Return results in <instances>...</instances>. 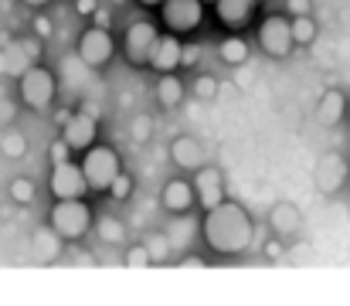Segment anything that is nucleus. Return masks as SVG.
<instances>
[{
  "label": "nucleus",
  "instance_id": "9b49d317",
  "mask_svg": "<svg viewBox=\"0 0 350 306\" xmlns=\"http://www.w3.org/2000/svg\"><path fill=\"white\" fill-rule=\"evenodd\" d=\"M347 177H350V164L340 153H323V157L317 160L313 181H317V191H320V194H337Z\"/></svg>",
  "mask_w": 350,
  "mask_h": 306
},
{
  "label": "nucleus",
  "instance_id": "37998d69",
  "mask_svg": "<svg viewBox=\"0 0 350 306\" xmlns=\"http://www.w3.org/2000/svg\"><path fill=\"white\" fill-rule=\"evenodd\" d=\"M116 3H119V0H116Z\"/></svg>",
  "mask_w": 350,
  "mask_h": 306
},
{
  "label": "nucleus",
  "instance_id": "393cba45",
  "mask_svg": "<svg viewBox=\"0 0 350 306\" xmlns=\"http://www.w3.org/2000/svg\"><path fill=\"white\" fill-rule=\"evenodd\" d=\"M10 201H17V204L34 201V181H31V177H17V181H10Z\"/></svg>",
  "mask_w": 350,
  "mask_h": 306
},
{
  "label": "nucleus",
  "instance_id": "7c9ffc66",
  "mask_svg": "<svg viewBox=\"0 0 350 306\" xmlns=\"http://www.w3.org/2000/svg\"><path fill=\"white\" fill-rule=\"evenodd\" d=\"M194 96H198V99H215V96H218V79H211V75L198 79V82H194Z\"/></svg>",
  "mask_w": 350,
  "mask_h": 306
},
{
  "label": "nucleus",
  "instance_id": "bb28decb",
  "mask_svg": "<svg viewBox=\"0 0 350 306\" xmlns=\"http://www.w3.org/2000/svg\"><path fill=\"white\" fill-rule=\"evenodd\" d=\"M129 136H133V143H146V140L153 136V119H150V116H136Z\"/></svg>",
  "mask_w": 350,
  "mask_h": 306
},
{
  "label": "nucleus",
  "instance_id": "ddd939ff",
  "mask_svg": "<svg viewBox=\"0 0 350 306\" xmlns=\"http://www.w3.org/2000/svg\"><path fill=\"white\" fill-rule=\"evenodd\" d=\"M194 191H198V204L208 211L215 204L225 201V184H221V170L218 167H198L194 170Z\"/></svg>",
  "mask_w": 350,
  "mask_h": 306
},
{
  "label": "nucleus",
  "instance_id": "cd10ccee",
  "mask_svg": "<svg viewBox=\"0 0 350 306\" xmlns=\"http://www.w3.org/2000/svg\"><path fill=\"white\" fill-rule=\"evenodd\" d=\"M0 146H3V153L7 157H24V136L21 133H3V140H0Z\"/></svg>",
  "mask_w": 350,
  "mask_h": 306
},
{
  "label": "nucleus",
  "instance_id": "f3484780",
  "mask_svg": "<svg viewBox=\"0 0 350 306\" xmlns=\"http://www.w3.org/2000/svg\"><path fill=\"white\" fill-rule=\"evenodd\" d=\"M317 119H320V126H337L340 119H347V96L340 89H327L317 105Z\"/></svg>",
  "mask_w": 350,
  "mask_h": 306
},
{
  "label": "nucleus",
  "instance_id": "0eeeda50",
  "mask_svg": "<svg viewBox=\"0 0 350 306\" xmlns=\"http://www.w3.org/2000/svg\"><path fill=\"white\" fill-rule=\"evenodd\" d=\"M116 51V41L109 34V27H85L79 38V62L85 68H103Z\"/></svg>",
  "mask_w": 350,
  "mask_h": 306
},
{
  "label": "nucleus",
  "instance_id": "412c9836",
  "mask_svg": "<svg viewBox=\"0 0 350 306\" xmlns=\"http://www.w3.org/2000/svg\"><path fill=\"white\" fill-rule=\"evenodd\" d=\"M157 99H160V105H167V109L180 105V99H184V82L174 72H163L160 82H157Z\"/></svg>",
  "mask_w": 350,
  "mask_h": 306
},
{
  "label": "nucleus",
  "instance_id": "79ce46f5",
  "mask_svg": "<svg viewBox=\"0 0 350 306\" xmlns=\"http://www.w3.org/2000/svg\"><path fill=\"white\" fill-rule=\"evenodd\" d=\"M347 123H350V99H347Z\"/></svg>",
  "mask_w": 350,
  "mask_h": 306
},
{
  "label": "nucleus",
  "instance_id": "72a5a7b5",
  "mask_svg": "<svg viewBox=\"0 0 350 306\" xmlns=\"http://www.w3.org/2000/svg\"><path fill=\"white\" fill-rule=\"evenodd\" d=\"M201 62V48L198 44H184V55H180V65H187V68H194Z\"/></svg>",
  "mask_w": 350,
  "mask_h": 306
},
{
  "label": "nucleus",
  "instance_id": "f03ea898",
  "mask_svg": "<svg viewBox=\"0 0 350 306\" xmlns=\"http://www.w3.org/2000/svg\"><path fill=\"white\" fill-rule=\"evenodd\" d=\"M48 225L58 231L62 242H79L92 228V207L82 198H55V207L48 214Z\"/></svg>",
  "mask_w": 350,
  "mask_h": 306
},
{
  "label": "nucleus",
  "instance_id": "c9c22d12",
  "mask_svg": "<svg viewBox=\"0 0 350 306\" xmlns=\"http://www.w3.org/2000/svg\"><path fill=\"white\" fill-rule=\"evenodd\" d=\"M265 255H269V259H282V245H279V238H272V242L265 245Z\"/></svg>",
  "mask_w": 350,
  "mask_h": 306
},
{
  "label": "nucleus",
  "instance_id": "f8f14e48",
  "mask_svg": "<svg viewBox=\"0 0 350 306\" xmlns=\"http://www.w3.org/2000/svg\"><path fill=\"white\" fill-rule=\"evenodd\" d=\"M96 133H99V126H96V116L92 112H75V116H68V123H65V143L75 150V153H85L92 143H96Z\"/></svg>",
  "mask_w": 350,
  "mask_h": 306
},
{
  "label": "nucleus",
  "instance_id": "58836bf2",
  "mask_svg": "<svg viewBox=\"0 0 350 306\" xmlns=\"http://www.w3.org/2000/svg\"><path fill=\"white\" fill-rule=\"evenodd\" d=\"M34 27H38V34H51V24H48V21H44V17H41V21H38V24H34Z\"/></svg>",
  "mask_w": 350,
  "mask_h": 306
},
{
  "label": "nucleus",
  "instance_id": "9d476101",
  "mask_svg": "<svg viewBox=\"0 0 350 306\" xmlns=\"http://www.w3.org/2000/svg\"><path fill=\"white\" fill-rule=\"evenodd\" d=\"M51 194L55 198H82L89 191V181L82 174V164L75 160H62V164H51V181H48Z\"/></svg>",
  "mask_w": 350,
  "mask_h": 306
},
{
  "label": "nucleus",
  "instance_id": "473e14b6",
  "mask_svg": "<svg viewBox=\"0 0 350 306\" xmlns=\"http://www.w3.org/2000/svg\"><path fill=\"white\" fill-rule=\"evenodd\" d=\"M286 10H289V17H306V14H313V0H286Z\"/></svg>",
  "mask_w": 350,
  "mask_h": 306
},
{
  "label": "nucleus",
  "instance_id": "4c0bfd02",
  "mask_svg": "<svg viewBox=\"0 0 350 306\" xmlns=\"http://www.w3.org/2000/svg\"><path fill=\"white\" fill-rule=\"evenodd\" d=\"M3 119H7V123L14 119V109H10L7 102H0V123H3Z\"/></svg>",
  "mask_w": 350,
  "mask_h": 306
},
{
  "label": "nucleus",
  "instance_id": "ea45409f",
  "mask_svg": "<svg viewBox=\"0 0 350 306\" xmlns=\"http://www.w3.org/2000/svg\"><path fill=\"white\" fill-rule=\"evenodd\" d=\"M21 3H27V7H48L51 0H21Z\"/></svg>",
  "mask_w": 350,
  "mask_h": 306
},
{
  "label": "nucleus",
  "instance_id": "f704fd0d",
  "mask_svg": "<svg viewBox=\"0 0 350 306\" xmlns=\"http://www.w3.org/2000/svg\"><path fill=\"white\" fill-rule=\"evenodd\" d=\"M96 7H99L96 0H75V10H79L82 17H92V14H96Z\"/></svg>",
  "mask_w": 350,
  "mask_h": 306
},
{
  "label": "nucleus",
  "instance_id": "b1692460",
  "mask_svg": "<svg viewBox=\"0 0 350 306\" xmlns=\"http://www.w3.org/2000/svg\"><path fill=\"white\" fill-rule=\"evenodd\" d=\"M96 231H99V238H103V242H109V245H119V242L126 238V228H122V221H119V218H99Z\"/></svg>",
  "mask_w": 350,
  "mask_h": 306
},
{
  "label": "nucleus",
  "instance_id": "2f4dec72",
  "mask_svg": "<svg viewBox=\"0 0 350 306\" xmlns=\"http://www.w3.org/2000/svg\"><path fill=\"white\" fill-rule=\"evenodd\" d=\"M48 153H51V164H62V160H72L75 150H72V146L65 143V136H62V140H55V143L48 146Z\"/></svg>",
  "mask_w": 350,
  "mask_h": 306
},
{
  "label": "nucleus",
  "instance_id": "c756f323",
  "mask_svg": "<svg viewBox=\"0 0 350 306\" xmlns=\"http://www.w3.org/2000/svg\"><path fill=\"white\" fill-rule=\"evenodd\" d=\"M109 191H113V198H116V201H126V198L133 194V177H129L126 170H119V177L113 181V188H109Z\"/></svg>",
  "mask_w": 350,
  "mask_h": 306
},
{
  "label": "nucleus",
  "instance_id": "5701e85b",
  "mask_svg": "<svg viewBox=\"0 0 350 306\" xmlns=\"http://www.w3.org/2000/svg\"><path fill=\"white\" fill-rule=\"evenodd\" d=\"M293 41L296 44H313L317 41V21L306 14V17H293Z\"/></svg>",
  "mask_w": 350,
  "mask_h": 306
},
{
  "label": "nucleus",
  "instance_id": "4468645a",
  "mask_svg": "<svg viewBox=\"0 0 350 306\" xmlns=\"http://www.w3.org/2000/svg\"><path fill=\"white\" fill-rule=\"evenodd\" d=\"M180 55H184V44L177 41V34H160L157 44H153V55H150V65L163 75V72H177L180 68Z\"/></svg>",
  "mask_w": 350,
  "mask_h": 306
},
{
  "label": "nucleus",
  "instance_id": "a878e982",
  "mask_svg": "<svg viewBox=\"0 0 350 306\" xmlns=\"http://www.w3.org/2000/svg\"><path fill=\"white\" fill-rule=\"evenodd\" d=\"M150 262H153L150 245H133V248L126 252V266H133V269H146Z\"/></svg>",
  "mask_w": 350,
  "mask_h": 306
},
{
  "label": "nucleus",
  "instance_id": "a211bd4d",
  "mask_svg": "<svg viewBox=\"0 0 350 306\" xmlns=\"http://www.w3.org/2000/svg\"><path fill=\"white\" fill-rule=\"evenodd\" d=\"M170 153H174V164H177V167H184V170H198V167H204V150H201V143H198V140H191V136L174 140Z\"/></svg>",
  "mask_w": 350,
  "mask_h": 306
},
{
  "label": "nucleus",
  "instance_id": "aec40b11",
  "mask_svg": "<svg viewBox=\"0 0 350 306\" xmlns=\"http://www.w3.org/2000/svg\"><path fill=\"white\" fill-rule=\"evenodd\" d=\"M31 252H34V259H38V262H51V259H58V252H62V238H58V231H55L51 225H48V228H41V231L34 235Z\"/></svg>",
  "mask_w": 350,
  "mask_h": 306
},
{
  "label": "nucleus",
  "instance_id": "39448f33",
  "mask_svg": "<svg viewBox=\"0 0 350 306\" xmlns=\"http://www.w3.org/2000/svg\"><path fill=\"white\" fill-rule=\"evenodd\" d=\"M258 44H262V51L269 58H286L296 48V41H293V17H275V14L265 17L258 24Z\"/></svg>",
  "mask_w": 350,
  "mask_h": 306
},
{
  "label": "nucleus",
  "instance_id": "c85d7f7f",
  "mask_svg": "<svg viewBox=\"0 0 350 306\" xmlns=\"http://www.w3.org/2000/svg\"><path fill=\"white\" fill-rule=\"evenodd\" d=\"M187 231H194V225H191V221H187V218H184V221H177V225H174V228H167V235H170V238H167V242H170V245H177V248H180V245H187V238H191V235H187Z\"/></svg>",
  "mask_w": 350,
  "mask_h": 306
},
{
  "label": "nucleus",
  "instance_id": "2eb2a0df",
  "mask_svg": "<svg viewBox=\"0 0 350 306\" xmlns=\"http://www.w3.org/2000/svg\"><path fill=\"white\" fill-rule=\"evenodd\" d=\"M255 7H258V0H215V14H218V21L225 24V27H245L252 17H255Z\"/></svg>",
  "mask_w": 350,
  "mask_h": 306
},
{
  "label": "nucleus",
  "instance_id": "a19ab883",
  "mask_svg": "<svg viewBox=\"0 0 350 306\" xmlns=\"http://www.w3.org/2000/svg\"><path fill=\"white\" fill-rule=\"evenodd\" d=\"M139 3H143V7H160L163 0H139Z\"/></svg>",
  "mask_w": 350,
  "mask_h": 306
},
{
  "label": "nucleus",
  "instance_id": "1a4fd4ad",
  "mask_svg": "<svg viewBox=\"0 0 350 306\" xmlns=\"http://www.w3.org/2000/svg\"><path fill=\"white\" fill-rule=\"evenodd\" d=\"M157 38H160L157 24H150V21L129 24V31H126V38H122V55H126V62H129V65H150V55H153Z\"/></svg>",
  "mask_w": 350,
  "mask_h": 306
},
{
  "label": "nucleus",
  "instance_id": "7ed1b4c3",
  "mask_svg": "<svg viewBox=\"0 0 350 306\" xmlns=\"http://www.w3.org/2000/svg\"><path fill=\"white\" fill-rule=\"evenodd\" d=\"M122 164H119V153L113 146H89L85 157H82V174L89 181V191H109L113 181L119 177Z\"/></svg>",
  "mask_w": 350,
  "mask_h": 306
},
{
  "label": "nucleus",
  "instance_id": "6e6552de",
  "mask_svg": "<svg viewBox=\"0 0 350 306\" xmlns=\"http://www.w3.org/2000/svg\"><path fill=\"white\" fill-rule=\"evenodd\" d=\"M41 58V41L38 38H17L10 44H3L0 51V75H24L31 65H38Z\"/></svg>",
  "mask_w": 350,
  "mask_h": 306
},
{
  "label": "nucleus",
  "instance_id": "4be33fe9",
  "mask_svg": "<svg viewBox=\"0 0 350 306\" xmlns=\"http://www.w3.org/2000/svg\"><path fill=\"white\" fill-rule=\"evenodd\" d=\"M218 55H221L225 65H245V62H248V41L232 34V38H225V41L218 44Z\"/></svg>",
  "mask_w": 350,
  "mask_h": 306
},
{
  "label": "nucleus",
  "instance_id": "e433bc0d",
  "mask_svg": "<svg viewBox=\"0 0 350 306\" xmlns=\"http://www.w3.org/2000/svg\"><path fill=\"white\" fill-rule=\"evenodd\" d=\"M92 17H96V27H109V14H106L103 7H96V14H92Z\"/></svg>",
  "mask_w": 350,
  "mask_h": 306
},
{
  "label": "nucleus",
  "instance_id": "423d86ee",
  "mask_svg": "<svg viewBox=\"0 0 350 306\" xmlns=\"http://www.w3.org/2000/svg\"><path fill=\"white\" fill-rule=\"evenodd\" d=\"M160 17L174 34H187L198 31L204 21V0H163L160 3Z\"/></svg>",
  "mask_w": 350,
  "mask_h": 306
},
{
  "label": "nucleus",
  "instance_id": "dca6fc26",
  "mask_svg": "<svg viewBox=\"0 0 350 306\" xmlns=\"http://www.w3.org/2000/svg\"><path fill=\"white\" fill-rule=\"evenodd\" d=\"M198 201V191L191 181H167L163 194H160V204L170 211V214H187Z\"/></svg>",
  "mask_w": 350,
  "mask_h": 306
},
{
  "label": "nucleus",
  "instance_id": "f257e3e1",
  "mask_svg": "<svg viewBox=\"0 0 350 306\" xmlns=\"http://www.w3.org/2000/svg\"><path fill=\"white\" fill-rule=\"evenodd\" d=\"M201 235L218 255H241L255 242V221L252 214L234 201H221L208 207L201 221Z\"/></svg>",
  "mask_w": 350,
  "mask_h": 306
},
{
  "label": "nucleus",
  "instance_id": "6ab92c4d",
  "mask_svg": "<svg viewBox=\"0 0 350 306\" xmlns=\"http://www.w3.org/2000/svg\"><path fill=\"white\" fill-rule=\"evenodd\" d=\"M303 228V214L293 204H275L272 207V231L275 235H299Z\"/></svg>",
  "mask_w": 350,
  "mask_h": 306
},
{
  "label": "nucleus",
  "instance_id": "20e7f679",
  "mask_svg": "<svg viewBox=\"0 0 350 306\" xmlns=\"http://www.w3.org/2000/svg\"><path fill=\"white\" fill-rule=\"evenodd\" d=\"M17 89H21V102L34 112H44L51 99H55V75L41 65H31L21 79H17Z\"/></svg>",
  "mask_w": 350,
  "mask_h": 306
}]
</instances>
